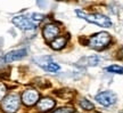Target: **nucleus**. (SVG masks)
I'll list each match as a JSON object with an SVG mask.
<instances>
[{
	"label": "nucleus",
	"instance_id": "nucleus-1",
	"mask_svg": "<svg viewBox=\"0 0 123 113\" xmlns=\"http://www.w3.org/2000/svg\"><path fill=\"white\" fill-rule=\"evenodd\" d=\"M75 13L80 18H82L89 23L96 24L101 27H111L112 26V21L110 20V17L101 15L99 13H86L83 10H79V9H76Z\"/></svg>",
	"mask_w": 123,
	"mask_h": 113
},
{
	"label": "nucleus",
	"instance_id": "nucleus-2",
	"mask_svg": "<svg viewBox=\"0 0 123 113\" xmlns=\"http://www.w3.org/2000/svg\"><path fill=\"white\" fill-rule=\"evenodd\" d=\"M111 41L112 38L107 32H98L88 39V46L96 50H103L110 46Z\"/></svg>",
	"mask_w": 123,
	"mask_h": 113
},
{
	"label": "nucleus",
	"instance_id": "nucleus-3",
	"mask_svg": "<svg viewBox=\"0 0 123 113\" xmlns=\"http://www.w3.org/2000/svg\"><path fill=\"white\" fill-rule=\"evenodd\" d=\"M21 105V97L16 93H12L5 96L1 102V110L5 113H15L17 112Z\"/></svg>",
	"mask_w": 123,
	"mask_h": 113
},
{
	"label": "nucleus",
	"instance_id": "nucleus-4",
	"mask_svg": "<svg viewBox=\"0 0 123 113\" xmlns=\"http://www.w3.org/2000/svg\"><path fill=\"white\" fill-rule=\"evenodd\" d=\"M35 62H37V64H38L40 67H42L44 71L50 72V73H56V72H58V71L61 70V66L58 65L57 63H55V62L48 56L35 58Z\"/></svg>",
	"mask_w": 123,
	"mask_h": 113
},
{
	"label": "nucleus",
	"instance_id": "nucleus-5",
	"mask_svg": "<svg viewBox=\"0 0 123 113\" xmlns=\"http://www.w3.org/2000/svg\"><path fill=\"white\" fill-rule=\"evenodd\" d=\"M39 93L38 90H35L33 88H27L23 91L22 94V100L23 104L26 105V106H33L34 104H37L39 102Z\"/></svg>",
	"mask_w": 123,
	"mask_h": 113
},
{
	"label": "nucleus",
	"instance_id": "nucleus-6",
	"mask_svg": "<svg viewBox=\"0 0 123 113\" xmlns=\"http://www.w3.org/2000/svg\"><path fill=\"white\" fill-rule=\"evenodd\" d=\"M12 22L21 30H34L37 27V23L26 16H16L12 20Z\"/></svg>",
	"mask_w": 123,
	"mask_h": 113
},
{
	"label": "nucleus",
	"instance_id": "nucleus-7",
	"mask_svg": "<svg viewBox=\"0 0 123 113\" xmlns=\"http://www.w3.org/2000/svg\"><path fill=\"white\" fill-rule=\"evenodd\" d=\"M96 100L103 106H111V105L115 104L116 102V95L113 91L106 90L101 91L98 95H96Z\"/></svg>",
	"mask_w": 123,
	"mask_h": 113
},
{
	"label": "nucleus",
	"instance_id": "nucleus-8",
	"mask_svg": "<svg viewBox=\"0 0 123 113\" xmlns=\"http://www.w3.org/2000/svg\"><path fill=\"white\" fill-rule=\"evenodd\" d=\"M59 27H58L56 24L54 23H49V24H46L42 29V35L46 41L48 42H51L53 40H55L59 34Z\"/></svg>",
	"mask_w": 123,
	"mask_h": 113
},
{
	"label": "nucleus",
	"instance_id": "nucleus-9",
	"mask_svg": "<svg viewBox=\"0 0 123 113\" xmlns=\"http://www.w3.org/2000/svg\"><path fill=\"white\" fill-rule=\"evenodd\" d=\"M55 104H56V102L53 98H50V97H43V98L39 100V102L37 103V110L41 113H46V112H48V111H50L51 109H54Z\"/></svg>",
	"mask_w": 123,
	"mask_h": 113
},
{
	"label": "nucleus",
	"instance_id": "nucleus-10",
	"mask_svg": "<svg viewBox=\"0 0 123 113\" xmlns=\"http://www.w3.org/2000/svg\"><path fill=\"white\" fill-rule=\"evenodd\" d=\"M25 56H26V49H17V50H13V52L6 54L2 57V61L6 62V63H10V62L21 60Z\"/></svg>",
	"mask_w": 123,
	"mask_h": 113
},
{
	"label": "nucleus",
	"instance_id": "nucleus-11",
	"mask_svg": "<svg viewBox=\"0 0 123 113\" xmlns=\"http://www.w3.org/2000/svg\"><path fill=\"white\" fill-rule=\"evenodd\" d=\"M98 62H99V57L97 55H91V56L82 57L79 61V63L84 66H95L98 64Z\"/></svg>",
	"mask_w": 123,
	"mask_h": 113
},
{
	"label": "nucleus",
	"instance_id": "nucleus-12",
	"mask_svg": "<svg viewBox=\"0 0 123 113\" xmlns=\"http://www.w3.org/2000/svg\"><path fill=\"white\" fill-rule=\"evenodd\" d=\"M66 42H67V38L66 37H57L55 40H53L50 42V47L55 49V50H59V49H63V48L66 46Z\"/></svg>",
	"mask_w": 123,
	"mask_h": 113
},
{
	"label": "nucleus",
	"instance_id": "nucleus-13",
	"mask_svg": "<svg viewBox=\"0 0 123 113\" xmlns=\"http://www.w3.org/2000/svg\"><path fill=\"white\" fill-rule=\"evenodd\" d=\"M79 105L81 106V109L86 110V111H91V110H93V104H92L91 102H89L88 100H84V98L80 100Z\"/></svg>",
	"mask_w": 123,
	"mask_h": 113
},
{
	"label": "nucleus",
	"instance_id": "nucleus-14",
	"mask_svg": "<svg viewBox=\"0 0 123 113\" xmlns=\"http://www.w3.org/2000/svg\"><path fill=\"white\" fill-rule=\"evenodd\" d=\"M107 72H111V73H115V74H123V67L119 65H111L106 69Z\"/></svg>",
	"mask_w": 123,
	"mask_h": 113
},
{
	"label": "nucleus",
	"instance_id": "nucleus-15",
	"mask_svg": "<svg viewBox=\"0 0 123 113\" xmlns=\"http://www.w3.org/2000/svg\"><path fill=\"white\" fill-rule=\"evenodd\" d=\"M51 113H74V109H73V107H70V106H64V107L56 109Z\"/></svg>",
	"mask_w": 123,
	"mask_h": 113
},
{
	"label": "nucleus",
	"instance_id": "nucleus-16",
	"mask_svg": "<svg viewBox=\"0 0 123 113\" xmlns=\"http://www.w3.org/2000/svg\"><path fill=\"white\" fill-rule=\"evenodd\" d=\"M6 93H7V88L5 86L4 83L0 82V100H2L6 96Z\"/></svg>",
	"mask_w": 123,
	"mask_h": 113
},
{
	"label": "nucleus",
	"instance_id": "nucleus-17",
	"mask_svg": "<svg viewBox=\"0 0 123 113\" xmlns=\"http://www.w3.org/2000/svg\"><path fill=\"white\" fill-rule=\"evenodd\" d=\"M119 57L121 58V60H123V47L121 48V50L119 52Z\"/></svg>",
	"mask_w": 123,
	"mask_h": 113
}]
</instances>
